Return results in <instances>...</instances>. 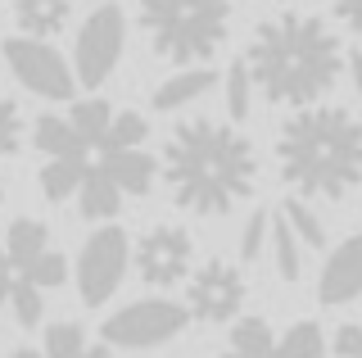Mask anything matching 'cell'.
<instances>
[{
	"label": "cell",
	"instance_id": "obj_1",
	"mask_svg": "<svg viewBox=\"0 0 362 358\" xmlns=\"http://www.w3.org/2000/svg\"><path fill=\"white\" fill-rule=\"evenodd\" d=\"M163 177L173 200L190 214H231L258 186V154L240 127L213 118H190L173 127L163 150Z\"/></svg>",
	"mask_w": 362,
	"mask_h": 358
},
{
	"label": "cell",
	"instance_id": "obj_2",
	"mask_svg": "<svg viewBox=\"0 0 362 358\" xmlns=\"http://www.w3.org/2000/svg\"><path fill=\"white\" fill-rule=\"evenodd\" d=\"M245 69L272 105H313L339 82L344 50L335 32L313 14H281L254 28Z\"/></svg>",
	"mask_w": 362,
	"mask_h": 358
},
{
	"label": "cell",
	"instance_id": "obj_3",
	"mask_svg": "<svg viewBox=\"0 0 362 358\" xmlns=\"http://www.w3.org/2000/svg\"><path fill=\"white\" fill-rule=\"evenodd\" d=\"M276 159L299 195L339 200L362 186V122L339 105H299L276 132Z\"/></svg>",
	"mask_w": 362,
	"mask_h": 358
},
{
	"label": "cell",
	"instance_id": "obj_4",
	"mask_svg": "<svg viewBox=\"0 0 362 358\" xmlns=\"http://www.w3.org/2000/svg\"><path fill=\"white\" fill-rule=\"evenodd\" d=\"M231 0H141L150 46L173 64H204L222 50Z\"/></svg>",
	"mask_w": 362,
	"mask_h": 358
},
{
	"label": "cell",
	"instance_id": "obj_5",
	"mask_svg": "<svg viewBox=\"0 0 362 358\" xmlns=\"http://www.w3.org/2000/svg\"><path fill=\"white\" fill-rule=\"evenodd\" d=\"M122 46H127V18H122V9L113 5H100L90 9V18L82 23V32H77V50H73V64H77V82L82 86H105L113 69H118L122 59Z\"/></svg>",
	"mask_w": 362,
	"mask_h": 358
},
{
	"label": "cell",
	"instance_id": "obj_6",
	"mask_svg": "<svg viewBox=\"0 0 362 358\" xmlns=\"http://www.w3.org/2000/svg\"><path fill=\"white\" fill-rule=\"evenodd\" d=\"M132 263V241L122 227H100L95 236L82 245L77 254V295H82L86 308H100L113 299V290L122 286Z\"/></svg>",
	"mask_w": 362,
	"mask_h": 358
},
{
	"label": "cell",
	"instance_id": "obj_7",
	"mask_svg": "<svg viewBox=\"0 0 362 358\" xmlns=\"http://www.w3.org/2000/svg\"><path fill=\"white\" fill-rule=\"evenodd\" d=\"M181 331H186V308L173 299H136L113 318H105V327H100L105 345H118V350H154Z\"/></svg>",
	"mask_w": 362,
	"mask_h": 358
},
{
	"label": "cell",
	"instance_id": "obj_8",
	"mask_svg": "<svg viewBox=\"0 0 362 358\" xmlns=\"http://www.w3.org/2000/svg\"><path fill=\"white\" fill-rule=\"evenodd\" d=\"M0 50H5L9 73H14L32 96H41V100H73V86H77L73 69H68L64 54L54 46H45L41 37H9Z\"/></svg>",
	"mask_w": 362,
	"mask_h": 358
},
{
	"label": "cell",
	"instance_id": "obj_9",
	"mask_svg": "<svg viewBox=\"0 0 362 358\" xmlns=\"http://www.w3.org/2000/svg\"><path fill=\"white\" fill-rule=\"evenodd\" d=\"M186 304L199 322H226L235 318L245 304V277L235 263L226 259H209L190 277V290H186Z\"/></svg>",
	"mask_w": 362,
	"mask_h": 358
},
{
	"label": "cell",
	"instance_id": "obj_10",
	"mask_svg": "<svg viewBox=\"0 0 362 358\" xmlns=\"http://www.w3.org/2000/svg\"><path fill=\"white\" fill-rule=\"evenodd\" d=\"M190 259H195V241L181 227H150L136 245V267L150 286H177L186 282Z\"/></svg>",
	"mask_w": 362,
	"mask_h": 358
},
{
	"label": "cell",
	"instance_id": "obj_11",
	"mask_svg": "<svg viewBox=\"0 0 362 358\" xmlns=\"http://www.w3.org/2000/svg\"><path fill=\"white\" fill-rule=\"evenodd\" d=\"M358 295H362V231L349 236L344 245H335L326 267H322V277H317V299L326 308H339Z\"/></svg>",
	"mask_w": 362,
	"mask_h": 358
},
{
	"label": "cell",
	"instance_id": "obj_12",
	"mask_svg": "<svg viewBox=\"0 0 362 358\" xmlns=\"http://www.w3.org/2000/svg\"><path fill=\"white\" fill-rule=\"evenodd\" d=\"M100 168H105L113 182H118V191H122V195H145V191L154 186V173H158V163L141 150V145L100 150Z\"/></svg>",
	"mask_w": 362,
	"mask_h": 358
},
{
	"label": "cell",
	"instance_id": "obj_13",
	"mask_svg": "<svg viewBox=\"0 0 362 358\" xmlns=\"http://www.w3.org/2000/svg\"><path fill=\"white\" fill-rule=\"evenodd\" d=\"M77 204H82V218L109 222V218H118V209H122V191H118V182H113L100 163L95 168L86 163L82 182H77Z\"/></svg>",
	"mask_w": 362,
	"mask_h": 358
},
{
	"label": "cell",
	"instance_id": "obj_14",
	"mask_svg": "<svg viewBox=\"0 0 362 358\" xmlns=\"http://www.w3.org/2000/svg\"><path fill=\"white\" fill-rule=\"evenodd\" d=\"M213 82H218V73H213V69H181V73L168 77V82L154 86V100H150V105L158 109V114H173V109L199 100L204 91H213Z\"/></svg>",
	"mask_w": 362,
	"mask_h": 358
},
{
	"label": "cell",
	"instance_id": "obj_15",
	"mask_svg": "<svg viewBox=\"0 0 362 358\" xmlns=\"http://www.w3.org/2000/svg\"><path fill=\"white\" fill-rule=\"evenodd\" d=\"M41 250H50V227L41 218H14L9 222V236H5V254H9V267L23 272Z\"/></svg>",
	"mask_w": 362,
	"mask_h": 358
},
{
	"label": "cell",
	"instance_id": "obj_16",
	"mask_svg": "<svg viewBox=\"0 0 362 358\" xmlns=\"http://www.w3.org/2000/svg\"><path fill=\"white\" fill-rule=\"evenodd\" d=\"M14 14L28 37H54L73 14V0H18Z\"/></svg>",
	"mask_w": 362,
	"mask_h": 358
},
{
	"label": "cell",
	"instance_id": "obj_17",
	"mask_svg": "<svg viewBox=\"0 0 362 358\" xmlns=\"http://www.w3.org/2000/svg\"><path fill=\"white\" fill-rule=\"evenodd\" d=\"M32 145H37L41 154H50V159H59V154H86V141L77 137V127L68 118H54V114L37 118V127H32Z\"/></svg>",
	"mask_w": 362,
	"mask_h": 358
},
{
	"label": "cell",
	"instance_id": "obj_18",
	"mask_svg": "<svg viewBox=\"0 0 362 358\" xmlns=\"http://www.w3.org/2000/svg\"><path fill=\"white\" fill-rule=\"evenodd\" d=\"M82 173H86V154H59V159H50L41 168V195L45 200H68L77 191V182H82Z\"/></svg>",
	"mask_w": 362,
	"mask_h": 358
},
{
	"label": "cell",
	"instance_id": "obj_19",
	"mask_svg": "<svg viewBox=\"0 0 362 358\" xmlns=\"http://www.w3.org/2000/svg\"><path fill=\"white\" fill-rule=\"evenodd\" d=\"M267 245H272V259H276V272L286 277V282H299V272H303L299 236L290 231V222H286V218H272V227H267Z\"/></svg>",
	"mask_w": 362,
	"mask_h": 358
},
{
	"label": "cell",
	"instance_id": "obj_20",
	"mask_svg": "<svg viewBox=\"0 0 362 358\" xmlns=\"http://www.w3.org/2000/svg\"><path fill=\"white\" fill-rule=\"evenodd\" d=\"M109 118H113L109 100H95V96H90V100H73V114H68V122L77 127V137L86 141V150H95V145H100Z\"/></svg>",
	"mask_w": 362,
	"mask_h": 358
},
{
	"label": "cell",
	"instance_id": "obj_21",
	"mask_svg": "<svg viewBox=\"0 0 362 358\" xmlns=\"http://www.w3.org/2000/svg\"><path fill=\"white\" fill-rule=\"evenodd\" d=\"M322 354H326V335L317 322H294L272 350V358H322Z\"/></svg>",
	"mask_w": 362,
	"mask_h": 358
},
{
	"label": "cell",
	"instance_id": "obj_22",
	"mask_svg": "<svg viewBox=\"0 0 362 358\" xmlns=\"http://www.w3.org/2000/svg\"><path fill=\"white\" fill-rule=\"evenodd\" d=\"M231 350L245 354V358H272L276 350V335H272L267 318H240L231 327Z\"/></svg>",
	"mask_w": 362,
	"mask_h": 358
},
{
	"label": "cell",
	"instance_id": "obj_23",
	"mask_svg": "<svg viewBox=\"0 0 362 358\" xmlns=\"http://www.w3.org/2000/svg\"><path fill=\"white\" fill-rule=\"evenodd\" d=\"M9 304H14L18 327H28V331L41 327L45 304H41V286L37 282H28V277H9Z\"/></svg>",
	"mask_w": 362,
	"mask_h": 358
},
{
	"label": "cell",
	"instance_id": "obj_24",
	"mask_svg": "<svg viewBox=\"0 0 362 358\" xmlns=\"http://www.w3.org/2000/svg\"><path fill=\"white\" fill-rule=\"evenodd\" d=\"M281 218L290 222V231L299 236V245H308V250H322V245H326V227H322V218H317L313 209L303 204V200H286V204H281Z\"/></svg>",
	"mask_w": 362,
	"mask_h": 358
},
{
	"label": "cell",
	"instance_id": "obj_25",
	"mask_svg": "<svg viewBox=\"0 0 362 358\" xmlns=\"http://www.w3.org/2000/svg\"><path fill=\"white\" fill-rule=\"evenodd\" d=\"M145 137H150V122H145L141 114H118V118H109V127H105V137H100L95 150H122V145H141Z\"/></svg>",
	"mask_w": 362,
	"mask_h": 358
},
{
	"label": "cell",
	"instance_id": "obj_26",
	"mask_svg": "<svg viewBox=\"0 0 362 358\" xmlns=\"http://www.w3.org/2000/svg\"><path fill=\"white\" fill-rule=\"evenodd\" d=\"M249 91H254V77H249L245 59H240L226 69V114H231V122L249 118Z\"/></svg>",
	"mask_w": 362,
	"mask_h": 358
},
{
	"label": "cell",
	"instance_id": "obj_27",
	"mask_svg": "<svg viewBox=\"0 0 362 358\" xmlns=\"http://www.w3.org/2000/svg\"><path fill=\"white\" fill-rule=\"evenodd\" d=\"M18 277L37 282L41 290H50V286H64V282H68V259H64V254H54V250H41L37 259H32V263L18 272Z\"/></svg>",
	"mask_w": 362,
	"mask_h": 358
},
{
	"label": "cell",
	"instance_id": "obj_28",
	"mask_svg": "<svg viewBox=\"0 0 362 358\" xmlns=\"http://www.w3.org/2000/svg\"><path fill=\"white\" fill-rule=\"evenodd\" d=\"M86 350V335L77 322H54L45 327V358H77Z\"/></svg>",
	"mask_w": 362,
	"mask_h": 358
},
{
	"label": "cell",
	"instance_id": "obj_29",
	"mask_svg": "<svg viewBox=\"0 0 362 358\" xmlns=\"http://www.w3.org/2000/svg\"><path fill=\"white\" fill-rule=\"evenodd\" d=\"M18 141H23V114L9 96H0V163L18 154Z\"/></svg>",
	"mask_w": 362,
	"mask_h": 358
},
{
	"label": "cell",
	"instance_id": "obj_30",
	"mask_svg": "<svg viewBox=\"0 0 362 358\" xmlns=\"http://www.w3.org/2000/svg\"><path fill=\"white\" fill-rule=\"evenodd\" d=\"M267 227H272V214H263V209L245 222V231H240V259L245 263H258V254L267 250Z\"/></svg>",
	"mask_w": 362,
	"mask_h": 358
},
{
	"label": "cell",
	"instance_id": "obj_31",
	"mask_svg": "<svg viewBox=\"0 0 362 358\" xmlns=\"http://www.w3.org/2000/svg\"><path fill=\"white\" fill-rule=\"evenodd\" d=\"M335 354L339 358H362V322H349V327L335 331Z\"/></svg>",
	"mask_w": 362,
	"mask_h": 358
},
{
	"label": "cell",
	"instance_id": "obj_32",
	"mask_svg": "<svg viewBox=\"0 0 362 358\" xmlns=\"http://www.w3.org/2000/svg\"><path fill=\"white\" fill-rule=\"evenodd\" d=\"M331 5H335V14L344 18L349 28H354V32H362V0H331Z\"/></svg>",
	"mask_w": 362,
	"mask_h": 358
},
{
	"label": "cell",
	"instance_id": "obj_33",
	"mask_svg": "<svg viewBox=\"0 0 362 358\" xmlns=\"http://www.w3.org/2000/svg\"><path fill=\"white\" fill-rule=\"evenodd\" d=\"M349 77H354V91H358V100H362V54H358V50L349 54Z\"/></svg>",
	"mask_w": 362,
	"mask_h": 358
},
{
	"label": "cell",
	"instance_id": "obj_34",
	"mask_svg": "<svg viewBox=\"0 0 362 358\" xmlns=\"http://www.w3.org/2000/svg\"><path fill=\"white\" fill-rule=\"evenodd\" d=\"M77 358H113V354L105 350V345H86V350H82V354H77Z\"/></svg>",
	"mask_w": 362,
	"mask_h": 358
},
{
	"label": "cell",
	"instance_id": "obj_35",
	"mask_svg": "<svg viewBox=\"0 0 362 358\" xmlns=\"http://www.w3.org/2000/svg\"><path fill=\"white\" fill-rule=\"evenodd\" d=\"M9 358H45V354H41V350H28V345H23V350H14Z\"/></svg>",
	"mask_w": 362,
	"mask_h": 358
},
{
	"label": "cell",
	"instance_id": "obj_36",
	"mask_svg": "<svg viewBox=\"0 0 362 358\" xmlns=\"http://www.w3.org/2000/svg\"><path fill=\"white\" fill-rule=\"evenodd\" d=\"M9 299V277H0V304Z\"/></svg>",
	"mask_w": 362,
	"mask_h": 358
},
{
	"label": "cell",
	"instance_id": "obj_37",
	"mask_svg": "<svg viewBox=\"0 0 362 358\" xmlns=\"http://www.w3.org/2000/svg\"><path fill=\"white\" fill-rule=\"evenodd\" d=\"M0 277H9V254L0 250Z\"/></svg>",
	"mask_w": 362,
	"mask_h": 358
},
{
	"label": "cell",
	"instance_id": "obj_38",
	"mask_svg": "<svg viewBox=\"0 0 362 358\" xmlns=\"http://www.w3.org/2000/svg\"><path fill=\"white\" fill-rule=\"evenodd\" d=\"M222 358H245V354H235V350H231V354H222Z\"/></svg>",
	"mask_w": 362,
	"mask_h": 358
}]
</instances>
